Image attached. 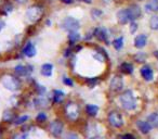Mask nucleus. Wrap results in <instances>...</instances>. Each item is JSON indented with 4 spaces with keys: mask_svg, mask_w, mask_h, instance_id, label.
<instances>
[{
    "mask_svg": "<svg viewBox=\"0 0 158 139\" xmlns=\"http://www.w3.org/2000/svg\"><path fill=\"white\" fill-rule=\"evenodd\" d=\"M121 106L123 109L128 111H132L136 108V100L134 98V95L132 93V90H126L123 95L119 98Z\"/></svg>",
    "mask_w": 158,
    "mask_h": 139,
    "instance_id": "nucleus-1",
    "label": "nucleus"
},
{
    "mask_svg": "<svg viewBox=\"0 0 158 139\" xmlns=\"http://www.w3.org/2000/svg\"><path fill=\"white\" fill-rule=\"evenodd\" d=\"M44 14V9L39 6H31V8H28L25 13V18L29 23H35L38 20H40V18Z\"/></svg>",
    "mask_w": 158,
    "mask_h": 139,
    "instance_id": "nucleus-2",
    "label": "nucleus"
},
{
    "mask_svg": "<svg viewBox=\"0 0 158 139\" xmlns=\"http://www.w3.org/2000/svg\"><path fill=\"white\" fill-rule=\"evenodd\" d=\"M61 26L62 28L67 32H76L80 27V23H79L78 20L72 18V16H67V18H65L62 21Z\"/></svg>",
    "mask_w": 158,
    "mask_h": 139,
    "instance_id": "nucleus-3",
    "label": "nucleus"
},
{
    "mask_svg": "<svg viewBox=\"0 0 158 139\" xmlns=\"http://www.w3.org/2000/svg\"><path fill=\"white\" fill-rule=\"evenodd\" d=\"M2 85L8 89V90H11V91H15L20 88V82H19L15 77L10 76V75L3 77Z\"/></svg>",
    "mask_w": 158,
    "mask_h": 139,
    "instance_id": "nucleus-4",
    "label": "nucleus"
},
{
    "mask_svg": "<svg viewBox=\"0 0 158 139\" xmlns=\"http://www.w3.org/2000/svg\"><path fill=\"white\" fill-rule=\"evenodd\" d=\"M108 121L113 127L119 128L123 125V119L118 112H110L108 115Z\"/></svg>",
    "mask_w": 158,
    "mask_h": 139,
    "instance_id": "nucleus-5",
    "label": "nucleus"
},
{
    "mask_svg": "<svg viewBox=\"0 0 158 139\" xmlns=\"http://www.w3.org/2000/svg\"><path fill=\"white\" fill-rule=\"evenodd\" d=\"M63 128H64L63 123H62L61 121H59V119H55V121H53L52 123L50 124V126H49L50 132L55 137L61 136L62 132H63Z\"/></svg>",
    "mask_w": 158,
    "mask_h": 139,
    "instance_id": "nucleus-6",
    "label": "nucleus"
},
{
    "mask_svg": "<svg viewBox=\"0 0 158 139\" xmlns=\"http://www.w3.org/2000/svg\"><path fill=\"white\" fill-rule=\"evenodd\" d=\"M65 112H66V115H67L70 119H76L79 114V108L76 103L69 102V103L66 104Z\"/></svg>",
    "mask_w": 158,
    "mask_h": 139,
    "instance_id": "nucleus-7",
    "label": "nucleus"
},
{
    "mask_svg": "<svg viewBox=\"0 0 158 139\" xmlns=\"http://www.w3.org/2000/svg\"><path fill=\"white\" fill-rule=\"evenodd\" d=\"M94 36L100 40V41L106 42V45L110 44V41H108V33L105 28H103V27H99V28L95 29Z\"/></svg>",
    "mask_w": 158,
    "mask_h": 139,
    "instance_id": "nucleus-8",
    "label": "nucleus"
},
{
    "mask_svg": "<svg viewBox=\"0 0 158 139\" xmlns=\"http://www.w3.org/2000/svg\"><path fill=\"white\" fill-rule=\"evenodd\" d=\"M140 73L142 75V77L144 78L146 82H151L153 80V77H154V73H153V70L149 65H144L141 67L140 70Z\"/></svg>",
    "mask_w": 158,
    "mask_h": 139,
    "instance_id": "nucleus-9",
    "label": "nucleus"
},
{
    "mask_svg": "<svg viewBox=\"0 0 158 139\" xmlns=\"http://www.w3.org/2000/svg\"><path fill=\"white\" fill-rule=\"evenodd\" d=\"M127 11H128V14H129V16H130V20L131 21H134V20H136V19H139L141 16V8L139 7V6H136V5H132V6H130L129 8L127 9Z\"/></svg>",
    "mask_w": 158,
    "mask_h": 139,
    "instance_id": "nucleus-10",
    "label": "nucleus"
},
{
    "mask_svg": "<svg viewBox=\"0 0 158 139\" xmlns=\"http://www.w3.org/2000/svg\"><path fill=\"white\" fill-rule=\"evenodd\" d=\"M123 87V80L120 76H115L110 82V88L114 91H120Z\"/></svg>",
    "mask_w": 158,
    "mask_h": 139,
    "instance_id": "nucleus-11",
    "label": "nucleus"
},
{
    "mask_svg": "<svg viewBox=\"0 0 158 139\" xmlns=\"http://www.w3.org/2000/svg\"><path fill=\"white\" fill-rule=\"evenodd\" d=\"M117 20H118V22L120 23V24H127L130 20V16L129 14H128V11L127 9H123V10H120V11H118V13H117Z\"/></svg>",
    "mask_w": 158,
    "mask_h": 139,
    "instance_id": "nucleus-12",
    "label": "nucleus"
},
{
    "mask_svg": "<svg viewBox=\"0 0 158 139\" xmlns=\"http://www.w3.org/2000/svg\"><path fill=\"white\" fill-rule=\"evenodd\" d=\"M146 44H147V37H146V35H144V34L138 35L135 37V39H134V46L139 49L144 48V47L146 46Z\"/></svg>",
    "mask_w": 158,
    "mask_h": 139,
    "instance_id": "nucleus-13",
    "label": "nucleus"
},
{
    "mask_svg": "<svg viewBox=\"0 0 158 139\" xmlns=\"http://www.w3.org/2000/svg\"><path fill=\"white\" fill-rule=\"evenodd\" d=\"M23 53H24L26 57L33 58L34 55H36V53H37V50H36V47L34 46L31 42H28V44H27L26 46L24 47V49H23Z\"/></svg>",
    "mask_w": 158,
    "mask_h": 139,
    "instance_id": "nucleus-14",
    "label": "nucleus"
},
{
    "mask_svg": "<svg viewBox=\"0 0 158 139\" xmlns=\"http://www.w3.org/2000/svg\"><path fill=\"white\" fill-rule=\"evenodd\" d=\"M136 126H138L139 130H140L142 134H148L152 129V126L148 124V122L144 121H138L136 122Z\"/></svg>",
    "mask_w": 158,
    "mask_h": 139,
    "instance_id": "nucleus-15",
    "label": "nucleus"
},
{
    "mask_svg": "<svg viewBox=\"0 0 158 139\" xmlns=\"http://www.w3.org/2000/svg\"><path fill=\"white\" fill-rule=\"evenodd\" d=\"M14 72L18 76H26L29 72H31V67L24 65H18L14 68Z\"/></svg>",
    "mask_w": 158,
    "mask_h": 139,
    "instance_id": "nucleus-16",
    "label": "nucleus"
},
{
    "mask_svg": "<svg viewBox=\"0 0 158 139\" xmlns=\"http://www.w3.org/2000/svg\"><path fill=\"white\" fill-rule=\"evenodd\" d=\"M147 122L152 126V128L158 127V113H151L147 116Z\"/></svg>",
    "mask_w": 158,
    "mask_h": 139,
    "instance_id": "nucleus-17",
    "label": "nucleus"
},
{
    "mask_svg": "<svg viewBox=\"0 0 158 139\" xmlns=\"http://www.w3.org/2000/svg\"><path fill=\"white\" fill-rule=\"evenodd\" d=\"M146 12H158V0H149L145 6Z\"/></svg>",
    "mask_w": 158,
    "mask_h": 139,
    "instance_id": "nucleus-18",
    "label": "nucleus"
},
{
    "mask_svg": "<svg viewBox=\"0 0 158 139\" xmlns=\"http://www.w3.org/2000/svg\"><path fill=\"white\" fill-rule=\"evenodd\" d=\"M52 70H53V66L52 64L50 63H46L41 66V74L44 76H51L52 75Z\"/></svg>",
    "mask_w": 158,
    "mask_h": 139,
    "instance_id": "nucleus-19",
    "label": "nucleus"
},
{
    "mask_svg": "<svg viewBox=\"0 0 158 139\" xmlns=\"http://www.w3.org/2000/svg\"><path fill=\"white\" fill-rule=\"evenodd\" d=\"M120 71L123 72V74H131L132 72H133V66H132V64L128 63V62H125V63H123L120 65Z\"/></svg>",
    "mask_w": 158,
    "mask_h": 139,
    "instance_id": "nucleus-20",
    "label": "nucleus"
},
{
    "mask_svg": "<svg viewBox=\"0 0 158 139\" xmlns=\"http://www.w3.org/2000/svg\"><path fill=\"white\" fill-rule=\"evenodd\" d=\"M86 111L88 113V115L90 116H95L99 112V106H94V104H88L86 106Z\"/></svg>",
    "mask_w": 158,
    "mask_h": 139,
    "instance_id": "nucleus-21",
    "label": "nucleus"
},
{
    "mask_svg": "<svg viewBox=\"0 0 158 139\" xmlns=\"http://www.w3.org/2000/svg\"><path fill=\"white\" fill-rule=\"evenodd\" d=\"M64 98V93L61 90H54L53 91V102L54 103H59L62 101V99Z\"/></svg>",
    "mask_w": 158,
    "mask_h": 139,
    "instance_id": "nucleus-22",
    "label": "nucleus"
},
{
    "mask_svg": "<svg viewBox=\"0 0 158 139\" xmlns=\"http://www.w3.org/2000/svg\"><path fill=\"white\" fill-rule=\"evenodd\" d=\"M149 27L154 31H158V15H154L149 20Z\"/></svg>",
    "mask_w": 158,
    "mask_h": 139,
    "instance_id": "nucleus-23",
    "label": "nucleus"
},
{
    "mask_svg": "<svg viewBox=\"0 0 158 139\" xmlns=\"http://www.w3.org/2000/svg\"><path fill=\"white\" fill-rule=\"evenodd\" d=\"M113 46L116 50H120L123 47V37H118L113 41Z\"/></svg>",
    "mask_w": 158,
    "mask_h": 139,
    "instance_id": "nucleus-24",
    "label": "nucleus"
},
{
    "mask_svg": "<svg viewBox=\"0 0 158 139\" xmlns=\"http://www.w3.org/2000/svg\"><path fill=\"white\" fill-rule=\"evenodd\" d=\"M68 39H69V41L72 44H75V42L80 39V35L77 32H70L69 35H68Z\"/></svg>",
    "mask_w": 158,
    "mask_h": 139,
    "instance_id": "nucleus-25",
    "label": "nucleus"
},
{
    "mask_svg": "<svg viewBox=\"0 0 158 139\" xmlns=\"http://www.w3.org/2000/svg\"><path fill=\"white\" fill-rule=\"evenodd\" d=\"M146 54L143 52H138L135 55H134V60H135L138 63H143V62H145V60H146Z\"/></svg>",
    "mask_w": 158,
    "mask_h": 139,
    "instance_id": "nucleus-26",
    "label": "nucleus"
},
{
    "mask_svg": "<svg viewBox=\"0 0 158 139\" xmlns=\"http://www.w3.org/2000/svg\"><path fill=\"white\" fill-rule=\"evenodd\" d=\"M28 119H29V117L27 116V115H23V116H21V117H19V119H16L14 123H15V125H21V124H23L24 122H26Z\"/></svg>",
    "mask_w": 158,
    "mask_h": 139,
    "instance_id": "nucleus-27",
    "label": "nucleus"
},
{
    "mask_svg": "<svg viewBox=\"0 0 158 139\" xmlns=\"http://www.w3.org/2000/svg\"><path fill=\"white\" fill-rule=\"evenodd\" d=\"M46 119H47V115L44 113H39L37 115V117H36V121L37 122H46Z\"/></svg>",
    "mask_w": 158,
    "mask_h": 139,
    "instance_id": "nucleus-28",
    "label": "nucleus"
},
{
    "mask_svg": "<svg viewBox=\"0 0 158 139\" xmlns=\"http://www.w3.org/2000/svg\"><path fill=\"white\" fill-rule=\"evenodd\" d=\"M136 29H138V24H136L134 21H132L131 24H130V33L134 34L136 32Z\"/></svg>",
    "mask_w": 158,
    "mask_h": 139,
    "instance_id": "nucleus-29",
    "label": "nucleus"
},
{
    "mask_svg": "<svg viewBox=\"0 0 158 139\" xmlns=\"http://www.w3.org/2000/svg\"><path fill=\"white\" fill-rule=\"evenodd\" d=\"M119 139H135L134 138L133 135L131 134H123V135H120V136H118Z\"/></svg>",
    "mask_w": 158,
    "mask_h": 139,
    "instance_id": "nucleus-30",
    "label": "nucleus"
},
{
    "mask_svg": "<svg viewBox=\"0 0 158 139\" xmlns=\"http://www.w3.org/2000/svg\"><path fill=\"white\" fill-rule=\"evenodd\" d=\"M97 83H98L97 78H91V80H90V78H88V80H87V84H88L90 87H93L95 84H97Z\"/></svg>",
    "mask_w": 158,
    "mask_h": 139,
    "instance_id": "nucleus-31",
    "label": "nucleus"
},
{
    "mask_svg": "<svg viewBox=\"0 0 158 139\" xmlns=\"http://www.w3.org/2000/svg\"><path fill=\"white\" fill-rule=\"evenodd\" d=\"M63 83H64L65 85H67V86H73V85H74L73 80H70V78H68V77H64V78H63Z\"/></svg>",
    "mask_w": 158,
    "mask_h": 139,
    "instance_id": "nucleus-32",
    "label": "nucleus"
},
{
    "mask_svg": "<svg viewBox=\"0 0 158 139\" xmlns=\"http://www.w3.org/2000/svg\"><path fill=\"white\" fill-rule=\"evenodd\" d=\"M3 9H5V13H9V12L12 11V6L10 3H7V5H5Z\"/></svg>",
    "mask_w": 158,
    "mask_h": 139,
    "instance_id": "nucleus-33",
    "label": "nucleus"
},
{
    "mask_svg": "<svg viewBox=\"0 0 158 139\" xmlns=\"http://www.w3.org/2000/svg\"><path fill=\"white\" fill-rule=\"evenodd\" d=\"M35 103H40V106H47L46 104H47V101L46 100H44V99H41V98H40V99H37L35 101Z\"/></svg>",
    "mask_w": 158,
    "mask_h": 139,
    "instance_id": "nucleus-34",
    "label": "nucleus"
},
{
    "mask_svg": "<svg viewBox=\"0 0 158 139\" xmlns=\"http://www.w3.org/2000/svg\"><path fill=\"white\" fill-rule=\"evenodd\" d=\"M12 139H27V136L25 134H18V135H15Z\"/></svg>",
    "mask_w": 158,
    "mask_h": 139,
    "instance_id": "nucleus-35",
    "label": "nucleus"
},
{
    "mask_svg": "<svg viewBox=\"0 0 158 139\" xmlns=\"http://www.w3.org/2000/svg\"><path fill=\"white\" fill-rule=\"evenodd\" d=\"M66 139H79V137L77 136L76 134H74V132H70V134H68V135H67Z\"/></svg>",
    "mask_w": 158,
    "mask_h": 139,
    "instance_id": "nucleus-36",
    "label": "nucleus"
},
{
    "mask_svg": "<svg viewBox=\"0 0 158 139\" xmlns=\"http://www.w3.org/2000/svg\"><path fill=\"white\" fill-rule=\"evenodd\" d=\"M92 14H93V15H94V18H99V16L102 14V12L100 11V10L94 9V10H93V11H92Z\"/></svg>",
    "mask_w": 158,
    "mask_h": 139,
    "instance_id": "nucleus-37",
    "label": "nucleus"
},
{
    "mask_svg": "<svg viewBox=\"0 0 158 139\" xmlns=\"http://www.w3.org/2000/svg\"><path fill=\"white\" fill-rule=\"evenodd\" d=\"M37 91L39 93V95H42V93L46 91V89H44V87H42V86H37Z\"/></svg>",
    "mask_w": 158,
    "mask_h": 139,
    "instance_id": "nucleus-38",
    "label": "nucleus"
},
{
    "mask_svg": "<svg viewBox=\"0 0 158 139\" xmlns=\"http://www.w3.org/2000/svg\"><path fill=\"white\" fill-rule=\"evenodd\" d=\"M5 26H6V23L2 22V21H0V32H1L3 28H5Z\"/></svg>",
    "mask_w": 158,
    "mask_h": 139,
    "instance_id": "nucleus-39",
    "label": "nucleus"
},
{
    "mask_svg": "<svg viewBox=\"0 0 158 139\" xmlns=\"http://www.w3.org/2000/svg\"><path fill=\"white\" fill-rule=\"evenodd\" d=\"M63 2H65V3H72L73 2V0H62Z\"/></svg>",
    "mask_w": 158,
    "mask_h": 139,
    "instance_id": "nucleus-40",
    "label": "nucleus"
},
{
    "mask_svg": "<svg viewBox=\"0 0 158 139\" xmlns=\"http://www.w3.org/2000/svg\"><path fill=\"white\" fill-rule=\"evenodd\" d=\"M154 55H155V58L158 60V50H156V51H154Z\"/></svg>",
    "mask_w": 158,
    "mask_h": 139,
    "instance_id": "nucleus-41",
    "label": "nucleus"
},
{
    "mask_svg": "<svg viewBox=\"0 0 158 139\" xmlns=\"http://www.w3.org/2000/svg\"><path fill=\"white\" fill-rule=\"evenodd\" d=\"M18 2H20V3H25V2H27V0H16Z\"/></svg>",
    "mask_w": 158,
    "mask_h": 139,
    "instance_id": "nucleus-42",
    "label": "nucleus"
},
{
    "mask_svg": "<svg viewBox=\"0 0 158 139\" xmlns=\"http://www.w3.org/2000/svg\"><path fill=\"white\" fill-rule=\"evenodd\" d=\"M81 1H85L87 3H91V0H81Z\"/></svg>",
    "mask_w": 158,
    "mask_h": 139,
    "instance_id": "nucleus-43",
    "label": "nucleus"
},
{
    "mask_svg": "<svg viewBox=\"0 0 158 139\" xmlns=\"http://www.w3.org/2000/svg\"><path fill=\"white\" fill-rule=\"evenodd\" d=\"M139 1H143V0H139Z\"/></svg>",
    "mask_w": 158,
    "mask_h": 139,
    "instance_id": "nucleus-44",
    "label": "nucleus"
}]
</instances>
